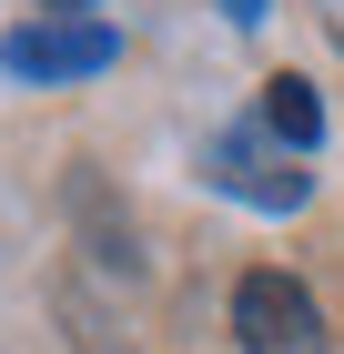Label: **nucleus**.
Segmentation results:
<instances>
[{
  "mask_svg": "<svg viewBox=\"0 0 344 354\" xmlns=\"http://www.w3.org/2000/svg\"><path fill=\"white\" fill-rule=\"evenodd\" d=\"M203 172L233 192V203H253V213H293V203L314 192L304 152H284L264 122H243V132H212V142H203Z\"/></svg>",
  "mask_w": 344,
  "mask_h": 354,
  "instance_id": "obj_1",
  "label": "nucleus"
},
{
  "mask_svg": "<svg viewBox=\"0 0 344 354\" xmlns=\"http://www.w3.org/2000/svg\"><path fill=\"white\" fill-rule=\"evenodd\" d=\"M122 61V30L111 21H21V30H0V71L10 82H91V71H111Z\"/></svg>",
  "mask_w": 344,
  "mask_h": 354,
  "instance_id": "obj_2",
  "label": "nucleus"
},
{
  "mask_svg": "<svg viewBox=\"0 0 344 354\" xmlns=\"http://www.w3.org/2000/svg\"><path fill=\"white\" fill-rule=\"evenodd\" d=\"M233 334H243V354H324V314L293 273H243L233 283Z\"/></svg>",
  "mask_w": 344,
  "mask_h": 354,
  "instance_id": "obj_3",
  "label": "nucleus"
},
{
  "mask_svg": "<svg viewBox=\"0 0 344 354\" xmlns=\"http://www.w3.org/2000/svg\"><path fill=\"white\" fill-rule=\"evenodd\" d=\"M264 132L284 142V152H314V142H324V102H314L304 71H273V82H264Z\"/></svg>",
  "mask_w": 344,
  "mask_h": 354,
  "instance_id": "obj_4",
  "label": "nucleus"
},
{
  "mask_svg": "<svg viewBox=\"0 0 344 354\" xmlns=\"http://www.w3.org/2000/svg\"><path fill=\"white\" fill-rule=\"evenodd\" d=\"M223 21H264V0H223Z\"/></svg>",
  "mask_w": 344,
  "mask_h": 354,
  "instance_id": "obj_5",
  "label": "nucleus"
}]
</instances>
